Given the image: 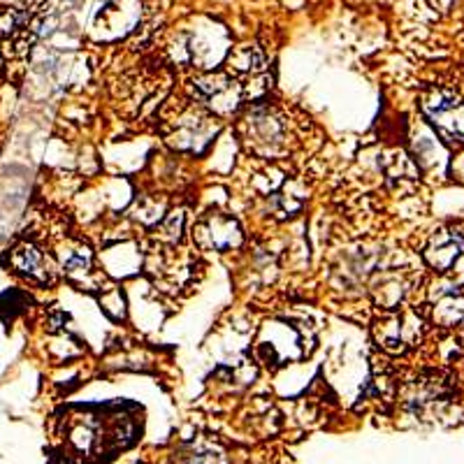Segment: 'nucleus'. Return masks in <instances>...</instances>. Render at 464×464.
Here are the masks:
<instances>
[{"label": "nucleus", "instance_id": "nucleus-5", "mask_svg": "<svg viewBox=\"0 0 464 464\" xmlns=\"http://www.w3.org/2000/svg\"><path fill=\"white\" fill-rule=\"evenodd\" d=\"M230 65L237 72H260L265 68V53L256 44H244L230 53Z\"/></svg>", "mask_w": 464, "mask_h": 464}, {"label": "nucleus", "instance_id": "nucleus-4", "mask_svg": "<svg viewBox=\"0 0 464 464\" xmlns=\"http://www.w3.org/2000/svg\"><path fill=\"white\" fill-rule=\"evenodd\" d=\"M459 248H462L459 237H453V235H439V237L432 239L428 251H425V258H428V263L432 265L434 269L443 272V269H449L450 263L458 258Z\"/></svg>", "mask_w": 464, "mask_h": 464}, {"label": "nucleus", "instance_id": "nucleus-2", "mask_svg": "<svg viewBox=\"0 0 464 464\" xmlns=\"http://www.w3.org/2000/svg\"><path fill=\"white\" fill-rule=\"evenodd\" d=\"M198 239L205 246L226 251L230 246H237L239 239H242V232H239V226L232 218L217 214V217H209L207 221L200 223V227H198Z\"/></svg>", "mask_w": 464, "mask_h": 464}, {"label": "nucleus", "instance_id": "nucleus-6", "mask_svg": "<svg viewBox=\"0 0 464 464\" xmlns=\"http://www.w3.org/2000/svg\"><path fill=\"white\" fill-rule=\"evenodd\" d=\"M374 293L376 302H379L381 306H388V309H391V306H395L397 302L401 300V293H404V290H401V281L397 279V276H383V279L376 284Z\"/></svg>", "mask_w": 464, "mask_h": 464}, {"label": "nucleus", "instance_id": "nucleus-8", "mask_svg": "<svg viewBox=\"0 0 464 464\" xmlns=\"http://www.w3.org/2000/svg\"><path fill=\"white\" fill-rule=\"evenodd\" d=\"M181 226H184V214H181V211H174V214H169L163 223V237L169 239V242H172V239H177L181 235Z\"/></svg>", "mask_w": 464, "mask_h": 464}, {"label": "nucleus", "instance_id": "nucleus-3", "mask_svg": "<svg viewBox=\"0 0 464 464\" xmlns=\"http://www.w3.org/2000/svg\"><path fill=\"white\" fill-rule=\"evenodd\" d=\"M428 111L434 123H439L443 130L453 132L464 140V107L459 102L441 101V95H439L437 101L428 102Z\"/></svg>", "mask_w": 464, "mask_h": 464}, {"label": "nucleus", "instance_id": "nucleus-7", "mask_svg": "<svg viewBox=\"0 0 464 464\" xmlns=\"http://www.w3.org/2000/svg\"><path fill=\"white\" fill-rule=\"evenodd\" d=\"M16 265H19V269H24L26 275L35 276V279H44L43 256L37 254L33 246L19 248V254H16Z\"/></svg>", "mask_w": 464, "mask_h": 464}, {"label": "nucleus", "instance_id": "nucleus-1", "mask_svg": "<svg viewBox=\"0 0 464 464\" xmlns=\"http://www.w3.org/2000/svg\"><path fill=\"white\" fill-rule=\"evenodd\" d=\"M196 93L200 95L207 105L214 107L217 111H230L237 105L239 95L235 89V82L226 74H209L196 82Z\"/></svg>", "mask_w": 464, "mask_h": 464}]
</instances>
